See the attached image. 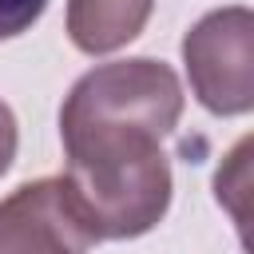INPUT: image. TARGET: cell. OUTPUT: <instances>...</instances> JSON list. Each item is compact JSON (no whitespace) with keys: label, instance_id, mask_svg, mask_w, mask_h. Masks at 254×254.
<instances>
[{"label":"cell","instance_id":"1","mask_svg":"<svg viewBox=\"0 0 254 254\" xmlns=\"http://www.w3.org/2000/svg\"><path fill=\"white\" fill-rule=\"evenodd\" d=\"M183 119L179 75L151 56L99 64L79 75L60 107L67 167L56 179L75 226L95 242L155 230L171 206L163 139Z\"/></svg>","mask_w":254,"mask_h":254},{"label":"cell","instance_id":"2","mask_svg":"<svg viewBox=\"0 0 254 254\" xmlns=\"http://www.w3.org/2000/svg\"><path fill=\"white\" fill-rule=\"evenodd\" d=\"M183 64L210 115H246L254 107V12L246 4L206 12L183 36Z\"/></svg>","mask_w":254,"mask_h":254},{"label":"cell","instance_id":"3","mask_svg":"<svg viewBox=\"0 0 254 254\" xmlns=\"http://www.w3.org/2000/svg\"><path fill=\"white\" fill-rule=\"evenodd\" d=\"M91 238L75 226L56 179H36L0 198V254H87Z\"/></svg>","mask_w":254,"mask_h":254},{"label":"cell","instance_id":"4","mask_svg":"<svg viewBox=\"0 0 254 254\" xmlns=\"http://www.w3.org/2000/svg\"><path fill=\"white\" fill-rule=\"evenodd\" d=\"M155 0H67V40L83 56L127 48L151 20Z\"/></svg>","mask_w":254,"mask_h":254},{"label":"cell","instance_id":"5","mask_svg":"<svg viewBox=\"0 0 254 254\" xmlns=\"http://www.w3.org/2000/svg\"><path fill=\"white\" fill-rule=\"evenodd\" d=\"M44 8H48V0H0V40L24 36L44 16Z\"/></svg>","mask_w":254,"mask_h":254},{"label":"cell","instance_id":"6","mask_svg":"<svg viewBox=\"0 0 254 254\" xmlns=\"http://www.w3.org/2000/svg\"><path fill=\"white\" fill-rule=\"evenodd\" d=\"M16 143H20L16 115H12V107L0 99V179L8 175V167H12V159H16Z\"/></svg>","mask_w":254,"mask_h":254}]
</instances>
